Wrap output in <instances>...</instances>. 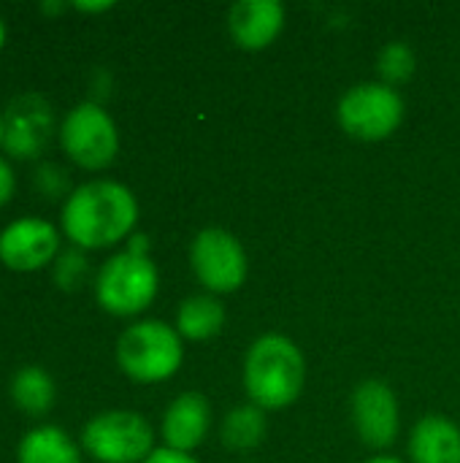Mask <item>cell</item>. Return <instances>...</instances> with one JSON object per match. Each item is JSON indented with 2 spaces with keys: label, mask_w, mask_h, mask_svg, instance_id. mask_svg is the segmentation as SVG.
Listing matches in <instances>:
<instances>
[{
  "label": "cell",
  "mask_w": 460,
  "mask_h": 463,
  "mask_svg": "<svg viewBox=\"0 0 460 463\" xmlns=\"http://www.w3.org/2000/svg\"><path fill=\"white\" fill-rule=\"evenodd\" d=\"M81 445L100 463H141L155 453V431L138 412L111 410L84 426Z\"/></svg>",
  "instance_id": "6"
},
{
  "label": "cell",
  "mask_w": 460,
  "mask_h": 463,
  "mask_svg": "<svg viewBox=\"0 0 460 463\" xmlns=\"http://www.w3.org/2000/svg\"><path fill=\"white\" fill-rule=\"evenodd\" d=\"M358 439L371 450H388L399 437V399L382 380H363L350 399Z\"/></svg>",
  "instance_id": "10"
},
{
  "label": "cell",
  "mask_w": 460,
  "mask_h": 463,
  "mask_svg": "<svg viewBox=\"0 0 460 463\" xmlns=\"http://www.w3.org/2000/svg\"><path fill=\"white\" fill-rule=\"evenodd\" d=\"M60 144L73 163L98 171L117 157L119 136L114 119L98 103H79L62 119Z\"/></svg>",
  "instance_id": "8"
},
{
  "label": "cell",
  "mask_w": 460,
  "mask_h": 463,
  "mask_svg": "<svg viewBox=\"0 0 460 463\" xmlns=\"http://www.w3.org/2000/svg\"><path fill=\"white\" fill-rule=\"evenodd\" d=\"M19 463H81V456L62 429L41 426L22 439Z\"/></svg>",
  "instance_id": "17"
},
{
  "label": "cell",
  "mask_w": 460,
  "mask_h": 463,
  "mask_svg": "<svg viewBox=\"0 0 460 463\" xmlns=\"http://www.w3.org/2000/svg\"><path fill=\"white\" fill-rule=\"evenodd\" d=\"M84 274V258L79 252H65L62 260L57 263L54 269V279L62 285V288H70L73 282H79Z\"/></svg>",
  "instance_id": "20"
},
{
  "label": "cell",
  "mask_w": 460,
  "mask_h": 463,
  "mask_svg": "<svg viewBox=\"0 0 460 463\" xmlns=\"http://www.w3.org/2000/svg\"><path fill=\"white\" fill-rule=\"evenodd\" d=\"M138 220L136 195L111 179L76 187L62 206V228L68 239L84 250H100L122 241Z\"/></svg>",
  "instance_id": "1"
},
{
  "label": "cell",
  "mask_w": 460,
  "mask_h": 463,
  "mask_svg": "<svg viewBox=\"0 0 460 463\" xmlns=\"http://www.w3.org/2000/svg\"><path fill=\"white\" fill-rule=\"evenodd\" d=\"M3 41H5V27H3V19H0V46H3Z\"/></svg>",
  "instance_id": "27"
},
{
  "label": "cell",
  "mask_w": 460,
  "mask_h": 463,
  "mask_svg": "<svg viewBox=\"0 0 460 463\" xmlns=\"http://www.w3.org/2000/svg\"><path fill=\"white\" fill-rule=\"evenodd\" d=\"M306 385V358L282 334L258 336L244 355V391L249 404L263 412L285 410L298 402Z\"/></svg>",
  "instance_id": "2"
},
{
  "label": "cell",
  "mask_w": 460,
  "mask_h": 463,
  "mask_svg": "<svg viewBox=\"0 0 460 463\" xmlns=\"http://www.w3.org/2000/svg\"><path fill=\"white\" fill-rule=\"evenodd\" d=\"M73 5H76L79 11H108L114 3H111V0H103V3H81V0H76Z\"/></svg>",
  "instance_id": "24"
},
{
  "label": "cell",
  "mask_w": 460,
  "mask_h": 463,
  "mask_svg": "<svg viewBox=\"0 0 460 463\" xmlns=\"http://www.w3.org/2000/svg\"><path fill=\"white\" fill-rule=\"evenodd\" d=\"M95 296L98 304L117 317L138 315L157 296V269L149 255L125 250L103 263L95 282Z\"/></svg>",
  "instance_id": "5"
},
{
  "label": "cell",
  "mask_w": 460,
  "mask_h": 463,
  "mask_svg": "<svg viewBox=\"0 0 460 463\" xmlns=\"http://www.w3.org/2000/svg\"><path fill=\"white\" fill-rule=\"evenodd\" d=\"M211 431V404L203 393L190 391L176 396L163 415V439L168 450L192 453Z\"/></svg>",
  "instance_id": "12"
},
{
  "label": "cell",
  "mask_w": 460,
  "mask_h": 463,
  "mask_svg": "<svg viewBox=\"0 0 460 463\" xmlns=\"http://www.w3.org/2000/svg\"><path fill=\"white\" fill-rule=\"evenodd\" d=\"M412 463H460V429L445 415L423 418L409 437Z\"/></svg>",
  "instance_id": "14"
},
{
  "label": "cell",
  "mask_w": 460,
  "mask_h": 463,
  "mask_svg": "<svg viewBox=\"0 0 460 463\" xmlns=\"http://www.w3.org/2000/svg\"><path fill=\"white\" fill-rule=\"evenodd\" d=\"M363 463H404L399 461V458H393V456H377V458H369V461Z\"/></svg>",
  "instance_id": "25"
},
{
  "label": "cell",
  "mask_w": 460,
  "mask_h": 463,
  "mask_svg": "<svg viewBox=\"0 0 460 463\" xmlns=\"http://www.w3.org/2000/svg\"><path fill=\"white\" fill-rule=\"evenodd\" d=\"M266 412L255 404H236L233 410L225 412L222 426H220V439L228 450L244 453L255 450L266 439Z\"/></svg>",
  "instance_id": "16"
},
{
  "label": "cell",
  "mask_w": 460,
  "mask_h": 463,
  "mask_svg": "<svg viewBox=\"0 0 460 463\" xmlns=\"http://www.w3.org/2000/svg\"><path fill=\"white\" fill-rule=\"evenodd\" d=\"M339 128L358 141H382L404 122V98L382 81L350 87L336 106Z\"/></svg>",
  "instance_id": "4"
},
{
  "label": "cell",
  "mask_w": 460,
  "mask_h": 463,
  "mask_svg": "<svg viewBox=\"0 0 460 463\" xmlns=\"http://www.w3.org/2000/svg\"><path fill=\"white\" fill-rule=\"evenodd\" d=\"M415 68H418V60H415V52L407 41L385 43L380 57H377V71L382 76V84H388L393 90L407 84L415 76Z\"/></svg>",
  "instance_id": "19"
},
{
  "label": "cell",
  "mask_w": 460,
  "mask_h": 463,
  "mask_svg": "<svg viewBox=\"0 0 460 463\" xmlns=\"http://www.w3.org/2000/svg\"><path fill=\"white\" fill-rule=\"evenodd\" d=\"M190 266L211 296L236 293L247 279V252L225 228H203L192 239Z\"/></svg>",
  "instance_id": "7"
},
{
  "label": "cell",
  "mask_w": 460,
  "mask_h": 463,
  "mask_svg": "<svg viewBox=\"0 0 460 463\" xmlns=\"http://www.w3.org/2000/svg\"><path fill=\"white\" fill-rule=\"evenodd\" d=\"M222 326H225V307L211 293L184 298L176 312V331L182 339L190 342H209L222 331Z\"/></svg>",
  "instance_id": "15"
},
{
  "label": "cell",
  "mask_w": 460,
  "mask_h": 463,
  "mask_svg": "<svg viewBox=\"0 0 460 463\" xmlns=\"http://www.w3.org/2000/svg\"><path fill=\"white\" fill-rule=\"evenodd\" d=\"M11 396L24 412L43 415L54 404V383L49 380V374L43 369L24 366L11 380Z\"/></svg>",
  "instance_id": "18"
},
{
  "label": "cell",
  "mask_w": 460,
  "mask_h": 463,
  "mask_svg": "<svg viewBox=\"0 0 460 463\" xmlns=\"http://www.w3.org/2000/svg\"><path fill=\"white\" fill-rule=\"evenodd\" d=\"M184 347L174 326L163 320H141L117 342V364L136 383H163L182 366Z\"/></svg>",
  "instance_id": "3"
},
{
  "label": "cell",
  "mask_w": 460,
  "mask_h": 463,
  "mask_svg": "<svg viewBox=\"0 0 460 463\" xmlns=\"http://www.w3.org/2000/svg\"><path fill=\"white\" fill-rule=\"evenodd\" d=\"M38 184L46 190V195L54 198L57 193L65 190L68 179H65V171H62V168H57V165H43V168L38 171Z\"/></svg>",
  "instance_id": "21"
},
{
  "label": "cell",
  "mask_w": 460,
  "mask_h": 463,
  "mask_svg": "<svg viewBox=\"0 0 460 463\" xmlns=\"http://www.w3.org/2000/svg\"><path fill=\"white\" fill-rule=\"evenodd\" d=\"M285 27V8L277 0H241L228 14V30L239 49L263 52Z\"/></svg>",
  "instance_id": "13"
},
{
  "label": "cell",
  "mask_w": 460,
  "mask_h": 463,
  "mask_svg": "<svg viewBox=\"0 0 460 463\" xmlns=\"http://www.w3.org/2000/svg\"><path fill=\"white\" fill-rule=\"evenodd\" d=\"M141 463H198L192 456H187V453H176V450H168V448H160V450H155L146 461Z\"/></svg>",
  "instance_id": "22"
},
{
  "label": "cell",
  "mask_w": 460,
  "mask_h": 463,
  "mask_svg": "<svg viewBox=\"0 0 460 463\" xmlns=\"http://www.w3.org/2000/svg\"><path fill=\"white\" fill-rule=\"evenodd\" d=\"M62 8H65V3H43V11H49V14L62 11Z\"/></svg>",
  "instance_id": "26"
},
{
  "label": "cell",
  "mask_w": 460,
  "mask_h": 463,
  "mask_svg": "<svg viewBox=\"0 0 460 463\" xmlns=\"http://www.w3.org/2000/svg\"><path fill=\"white\" fill-rule=\"evenodd\" d=\"M14 171H11V165L0 157V206L14 195Z\"/></svg>",
  "instance_id": "23"
},
{
  "label": "cell",
  "mask_w": 460,
  "mask_h": 463,
  "mask_svg": "<svg viewBox=\"0 0 460 463\" xmlns=\"http://www.w3.org/2000/svg\"><path fill=\"white\" fill-rule=\"evenodd\" d=\"M60 247L57 228L38 217H22L0 233V260L14 271L46 266Z\"/></svg>",
  "instance_id": "11"
},
{
  "label": "cell",
  "mask_w": 460,
  "mask_h": 463,
  "mask_svg": "<svg viewBox=\"0 0 460 463\" xmlns=\"http://www.w3.org/2000/svg\"><path fill=\"white\" fill-rule=\"evenodd\" d=\"M54 136V111L43 95L27 92L0 111V149L19 160L38 157Z\"/></svg>",
  "instance_id": "9"
}]
</instances>
